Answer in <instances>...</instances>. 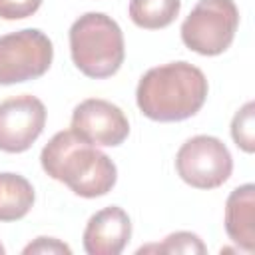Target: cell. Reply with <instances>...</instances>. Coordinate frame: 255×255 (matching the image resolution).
I'll list each match as a JSON object with an SVG mask.
<instances>
[{
	"mask_svg": "<svg viewBox=\"0 0 255 255\" xmlns=\"http://www.w3.org/2000/svg\"><path fill=\"white\" fill-rule=\"evenodd\" d=\"M70 129L92 145L118 147L129 135V122L116 104L88 98L74 108Z\"/></svg>",
	"mask_w": 255,
	"mask_h": 255,
	"instance_id": "8",
	"label": "cell"
},
{
	"mask_svg": "<svg viewBox=\"0 0 255 255\" xmlns=\"http://www.w3.org/2000/svg\"><path fill=\"white\" fill-rule=\"evenodd\" d=\"M231 137L245 153L255 151V104H243L231 120Z\"/></svg>",
	"mask_w": 255,
	"mask_h": 255,
	"instance_id": "13",
	"label": "cell"
},
{
	"mask_svg": "<svg viewBox=\"0 0 255 255\" xmlns=\"http://www.w3.org/2000/svg\"><path fill=\"white\" fill-rule=\"evenodd\" d=\"M207 92L205 74L181 60L149 68L137 82L135 104L153 122H183L203 108Z\"/></svg>",
	"mask_w": 255,
	"mask_h": 255,
	"instance_id": "1",
	"label": "cell"
},
{
	"mask_svg": "<svg viewBox=\"0 0 255 255\" xmlns=\"http://www.w3.org/2000/svg\"><path fill=\"white\" fill-rule=\"evenodd\" d=\"M36 199L32 183L12 171L0 173V221H18L28 215Z\"/></svg>",
	"mask_w": 255,
	"mask_h": 255,
	"instance_id": "11",
	"label": "cell"
},
{
	"mask_svg": "<svg viewBox=\"0 0 255 255\" xmlns=\"http://www.w3.org/2000/svg\"><path fill=\"white\" fill-rule=\"evenodd\" d=\"M4 251H6V249H4V245L0 243V255H4Z\"/></svg>",
	"mask_w": 255,
	"mask_h": 255,
	"instance_id": "17",
	"label": "cell"
},
{
	"mask_svg": "<svg viewBox=\"0 0 255 255\" xmlns=\"http://www.w3.org/2000/svg\"><path fill=\"white\" fill-rule=\"evenodd\" d=\"M54 60L52 40L38 28L0 36V86H12L44 76Z\"/></svg>",
	"mask_w": 255,
	"mask_h": 255,
	"instance_id": "5",
	"label": "cell"
},
{
	"mask_svg": "<svg viewBox=\"0 0 255 255\" xmlns=\"http://www.w3.org/2000/svg\"><path fill=\"white\" fill-rule=\"evenodd\" d=\"M181 0H129V20L143 30L167 28L179 14Z\"/></svg>",
	"mask_w": 255,
	"mask_h": 255,
	"instance_id": "12",
	"label": "cell"
},
{
	"mask_svg": "<svg viewBox=\"0 0 255 255\" xmlns=\"http://www.w3.org/2000/svg\"><path fill=\"white\" fill-rule=\"evenodd\" d=\"M46 106L40 98L22 94L0 102V151H28L46 126Z\"/></svg>",
	"mask_w": 255,
	"mask_h": 255,
	"instance_id": "7",
	"label": "cell"
},
{
	"mask_svg": "<svg viewBox=\"0 0 255 255\" xmlns=\"http://www.w3.org/2000/svg\"><path fill=\"white\" fill-rule=\"evenodd\" d=\"M42 0H0L2 20H22L38 12Z\"/></svg>",
	"mask_w": 255,
	"mask_h": 255,
	"instance_id": "15",
	"label": "cell"
},
{
	"mask_svg": "<svg viewBox=\"0 0 255 255\" xmlns=\"http://www.w3.org/2000/svg\"><path fill=\"white\" fill-rule=\"evenodd\" d=\"M239 10L233 0H199L181 24V42L199 56H219L235 40Z\"/></svg>",
	"mask_w": 255,
	"mask_h": 255,
	"instance_id": "4",
	"label": "cell"
},
{
	"mask_svg": "<svg viewBox=\"0 0 255 255\" xmlns=\"http://www.w3.org/2000/svg\"><path fill=\"white\" fill-rule=\"evenodd\" d=\"M24 255H30V253H42V255H58V253H66L70 255L72 249L70 245H66L64 241L56 239V237H36L32 243H28L24 249H22Z\"/></svg>",
	"mask_w": 255,
	"mask_h": 255,
	"instance_id": "16",
	"label": "cell"
},
{
	"mask_svg": "<svg viewBox=\"0 0 255 255\" xmlns=\"http://www.w3.org/2000/svg\"><path fill=\"white\" fill-rule=\"evenodd\" d=\"M40 163L46 175L68 185L76 195L86 199L110 193L118 181L116 163L72 129L52 135L42 147Z\"/></svg>",
	"mask_w": 255,
	"mask_h": 255,
	"instance_id": "2",
	"label": "cell"
},
{
	"mask_svg": "<svg viewBox=\"0 0 255 255\" xmlns=\"http://www.w3.org/2000/svg\"><path fill=\"white\" fill-rule=\"evenodd\" d=\"M175 171L195 189H215L231 177L233 157L219 137L199 133L177 149Z\"/></svg>",
	"mask_w": 255,
	"mask_h": 255,
	"instance_id": "6",
	"label": "cell"
},
{
	"mask_svg": "<svg viewBox=\"0 0 255 255\" xmlns=\"http://www.w3.org/2000/svg\"><path fill=\"white\" fill-rule=\"evenodd\" d=\"M147 251H159V253H197V255H203L207 253V247L203 245V241L199 239V235L191 233V231H175V233H169L163 243H157V245H147V247H139L137 249V255L139 253H147Z\"/></svg>",
	"mask_w": 255,
	"mask_h": 255,
	"instance_id": "14",
	"label": "cell"
},
{
	"mask_svg": "<svg viewBox=\"0 0 255 255\" xmlns=\"http://www.w3.org/2000/svg\"><path fill=\"white\" fill-rule=\"evenodd\" d=\"M131 237L129 215L118 207L110 205L96 211L84 229L82 243L88 255H120Z\"/></svg>",
	"mask_w": 255,
	"mask_h": 255,
	"instance_id": "9",
	"label": "cell"
},
{
	"mask_svg": "<svg viewBox=\"0 0 255 255\" xmlns=\"http://www.w3.org/2000/svg\"><path fill=\"white\" fill-rule=\"evenodd\" d=\"M225 231L229 239L245 253L255 251V185L235 187L225 201Z\"/></svg>",
	"mask_w": 255,
	"mask_h": 255,
	"instance_id": "10",
	"label": "cell"
},
{
	"mask_svg": "<svg viewBox=\"0 0 255 255\" xmlns=\"http://www.w3.org/2000/svg\"><path fill=\"white\" fill-rule=\"evenodd\" d=\"M70 56L88 78L104 80L124 64L126 42L120 24L104 12H86L70 26Z\"/></svg>",
	"mask_w": 255,
	"mask_h": 255,
	"instance_id": "3",
	"label": "cell"
}]
</instances>
